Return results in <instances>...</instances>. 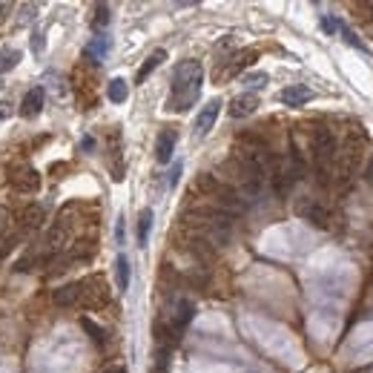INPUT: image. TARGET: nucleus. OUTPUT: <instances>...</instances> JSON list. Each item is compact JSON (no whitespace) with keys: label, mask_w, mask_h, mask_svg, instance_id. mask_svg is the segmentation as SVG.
<instances>
[{"label":"nucleus","mask_w":373,"mask_h":373,"mask_svg":"<svg viewBox=\"0 0 373 373\" xmlns=\"http://www.w3.org/2000/svg\"><path fill=\"white\" fill-rule=\"evenodd\" d=\"M255 109H259V95L255 92H244V95L232 98L230 101V118H247V115H253Z\"/></svg>","instance_id":"f8f14e48"},{"label":"nucleus","mask_w":373,"mask_h":373,"mask_svg":"<svg viewBox=\"0 0 373 373\" xmlns=\"http://www.w3.org/2000/svg\"><path fill=\"white\" fill-rule=\"evenodd\" d=\"M115 241L124 244V219H118V227H115Z\"/></svg>","instance_id":"cd10ccee"},{"label":"nucleus","mask_w":373,"mask_h":373,"mask_svg":"<svg viewBox=\"0 0 373 373\" xmlns=\"http://www.w3.org/2000/svg\"><path fill=\"white\" fill-rule=\"evenodd\" d=\"M106 98H109L112 104H124V101L129 98V86H127V81H124V78H112L109 86H106Z\"/></svg>","instance_id":"dca6fc26"},{"label":"nucleus","mask_w":373,"mask_h":373,"mask_svg":"<svg viewBox=\"0 0 373 373\" xmlns=\"http://www.w3.org/2000/svg\"><path fill=\"white\" fill-rule=\"evenodd\" d=\"M9 115V104H0V118H6Z\"/></svg>","instance_id":"7c9ffc66"},{"label":"nucleus","mask_w":373,"mask_h":373,"mask_svg":"<svg viewBox=\"0 0 373 373\" xmlns=\"http://www.w3.org/2000/svg\"><path fill=\"white\" fill-rule=\"evenodd\" d=\"M81 147H84V150H86V152H89V150H92V147H95V141H92V138H89V135H86V138H84V141H81Z\"/></svg>","instance_id":"c756f323"},{"label":"nucleus","mask_w":373,"mask_h":373,"mask_svg":"<svg viewBox=\"0 0 373 373\" xmlns=\"http://www.w3.org/2000/svg\"><path fill=\"white\" fill-rule=\"evenodd\" d=\"M9 186L20 196H35L40 190V173L32 164H15L9 167Z\"/></svg>","instance_id":"39448f33"},{"label":"nucleus","mask_w":373,"mask_h":373,"mask_svg":"<svg viewBox=\"0 0 373 373\" xmlns=\"http://www.w3.org/2000/svg\"><path fill=\"white\" fill-rule=\"evenodd\" d=\"M255 58H259V52H255V49H239V52H232L227 61H219L216 63V81L241 75L244 69H250L255 63Z\"/></svg>","instance_id":"423d86ee"},{"label":"nucleus","mask_w":373,"mask_h":373,"mask_svg":"<svg viewBox=\"0 0 373 373\" xmlns=\"http://www.w3.org/2000/svg\"><path fill=\"white\" fill-rule=\"evenodd\" d=\"M104 373H127V367H124V365H112V367H106Z\"/></svg>","instance_id":"c85d7f7f"},{"label":"nucleus","mask_w":373,"mask_h":373,"mask_svg":"<svg viewBox=\"0 0 373 373\" xmlns=\"http://www.w3.org/2000/svg\"><path fill=\"white\" fill-rule=\"evenodd\" d=\"M43 104H46V89L43 86H32L26 95H23V101H20V118H26V121H32V118H38V115L43 112Z\"/></svg>","instance_id":"9d476101"},{"label":"nucleus","mask_w":373,"mask_h":373,"mask_svg":"<svg viewBox=\"0 0 373 373\" xmlns=\"http://www.w3.org/2000/svg\"><path fill=\"white\" fill-rule=\"evenodd\" d=\"M32 52H35V55L43 52V32H40V29L32 32Z\"/></svg>","instance_id":"bb28decb"},{"label":"nucleus","mask_w":373,"mask_h":373,"mask_svg":"<svg viewBox=\"0 0 373 373\" xmlns=\"http://www.w3.org/2000/svg\"><path fill=\"white\" fill-rule=\"evenodd\" d=\"M52 301L58 308H78L81 305V282H69L52 290Z\"/></svg>","instance_id":"9b49d317"},{"label":"nucleus","mask_w":373,"mask_h":373,"mask_svg":"<svg viewBox=\"0 0 373 373\" xmlns=\"http://www.w3.org/2000/svg\"><path fill=\"white\" fill-rule=\"evenodd\" d=\"M115 278H118V290H127L129 287V278H132V270H129V259L121 253L115 259Z\"/></svg>","instance_id":"a211bd4d"},{"label":"nucleus","mask_w":373,"mask_h":373,"mask_svg":"<svg viewBox=\"0 0 373 373\" xmlns=\"http://www.w3.org/2000/svg\"><path fill=\"white\" fill-rule=\"evenodd\" d=\"M193 316H196V305L190 299H178L175 301V313H173V319L167 322V328H170V333H173V339L178 342L181 339V333L186 331V324L193 322Z\"/></svg>","instance_id":"1a4fd4ad"},{"label":"nucleus","mask_w":373,"mask_h":373,"mask_svg":"<svg viewBox=\"0 0 373 373\" xmlns=\"http://www.w3.org/2000/svg\"><path fill=\"white\" fill-rule=\"evenodd\" d=\"M175 141H178L175 129H164L158 135V141H155V161H158V164H170V161H173Z\"/></svg>","instance_id":"4468645a"},{"label":"nucleus","mask_w":373,"mask_h":373,"mask_svg":"<svg viewBox=\"0 0 373 373\" xmlns=\"http://www.w3.org/2000/svg\"><path fill=\"white\" fill-rule=\"evenodd\" d=\"M336 32L342 35V40H344L347 46H354V49H359V52H367V46H365V43L356 38V32H354L351 26H347L344 20H336Z\"/></svg>","instance_id":"412c9836"},{"label":"nucleus","mask_w":373,"mask_h":373,"mask_svg":"<svg viewBox=\"0 0 373 373\" xmlns=\"http://www.w3.org/2000/svg\"><path fill=\"white\" fill-rule=\"evenodd\" d=\"M112 301V293H109V285L104 282L101 276H89L81 282V305L89 308V310H101Z\"/></svg>","instance_id":"7ed1b4c3"},{"label":"nucleus","mask_w":373,"mask_h":373,"mask_svg":"<svg viewBox=\"0 0 373 373\" xmlns=\"http://www.w3.org/2000/svg\"><path fill=\"white\" fill-rule=\"evenodd\" d=\"M181 170H184V164H181V161H175V164H173V170H170V175H167V184H170V186H175V184H178V178H181Z\"/></svg>","instance_id":"a878e982"},{"label":"nucleus","mask_w":373,"mask_h":373,"mask_svg":"<svg viewBox=\"0 0 373 373\" xmlns=\"http://www.w3.org/2000/svg\"><path fill=\"white\" fill-rule=\"evenodd\" d=\"M106 52H109V38L106 35H95L92 38V43L86 46V58H92V61H101V58H106Z\"/></svg>","instance_id":"f3484780"},{"label":"nucleus","mask_w":373,"mask_h":373,"mask_svg":"<svg viewBox=\"0 0 373 373\" xmlns=\"http://www.w3.org/2000/svg\"><path fill=\"white\" fill-rule=\"evenodd\" d=\"M196 190L204 193V198H209L207 204H213V207L224 209V213H230L232 219H236L239 213H244V209H247V201L241 198V193H239L230 181H224V178H219V175L204 173V175L196 181V186H193V193H196Z\"/></svg>","instance_id":"f03ea898"},{"label":"nucleus","mask_w":373,"mask_h":373,"mask_svg":"<svg viewBox=\"0 0 373 373\" xmlns=\"http://www.w3.org/2000/svg\"><path fill=\"white\" fill-rule=\"evenodd\" d=\"M46 221V209L40 204H26L20 209V213H15V227L20 236H29V232H38Z\"/></svg>","instance_id":"0eeeda50"},{"label":"nucleus","mask_w":373,"mask_h":373,"mask_svg":"<svg viewBox=\"0 0 373 373\" xmlns=\"http://www.w3.org/2000/svg\"><path fill=\"white\" fill-rule=\"evenodd\" d=\"M296 213H299V219H305L308 224H313L319 230H331L333 227V213L319 198H299L296 201Z\"/></svg>","instance_id":"20e7f679"},{"label":"nucleus","mask_w":373,"mask_h":373,"mask_svg":"<svg viewBox=\"0 0 373 373\" xmlns=\"http://www.w3.org/2000/svg\"><path fill=\"white\" fill-rule=\"evenodd\" d=\"M336 20L339 17H333V15H322V29L328 32V35H333L336 32Z\"/></svg>","instance_id":"393cba45"},{"label":"nucleus","mask_w":373,"mask_h":373,"mask_svg":"<svg viewBox=\"0 0 373 373\" xmlns=\"http://www.w3.org/2000/svg\"><path fill=\"white\" fill-rule=\"evenodd\" d=\"M278 98H282L285 106H305L313 98V89L305 86V84H290V86L282 89V95H278Z\"/></svg>","instance_id":"ddd939ff"},{"label":"nucleus","mask_w":373,"mask_h":373,"mask_svg":"<svg viewBox=\"0 0 373 373\" xmlns=\"http://www.w3.org/2000/svg\"><path fill=\"white\" fill-rule=\"evenodd\" d=\"M219 112H221V98H213V101H207V104L201 106V112L196 115V127H193V132H196L198 141H201V138H207L209 129L216 127Z\"/></svg>","instance_id":"6e6552de"},{"label":"nucleus","mask_w":373,"mask_h":373,"mask_svg":"<svg viewBox=\"0 0 373 373\" xmlns=\"http://www.w3.org/2000/svg\"><path fill=\"white\" fill-rule=\"evenodd\" d=\"M201 84H204V69L198 61H181L173 69V86H170V98L167 109L170 112H186L201 95Z\"/></svg>","instance_id":"f257e3e1"},{"label":"nucleus","mask_w":373,"mask_h":373,"mask_svg":"<svg viewBox=\"0 0 373 373\" xmlns=\"http://www.w3.org/2000/svg\"><path fill=\"white\" fill-rule=\"evenodd\" d=\"M81 324H84V331L89 333V339L95 342L98 347H104V344L109 342V333L101 328V324H95V322H92V319H86V316H84V319H81Z\"/></svg>","instance_id":"aec40b11"},{"label":"nucleus","mask_w":373,"mask_h":373,"mask_svg":"<svg viewBox=\"0 0 373 373\" xmlns=\"http://www.w3.org/2000/svg\"><path fill=\"white\" fill-rule=\"evenodd\" d=\"M167 61V49H155L144 63H141V69H138V75H135V84H144L152 72H155V69L161 66V63H164Z\"/></svg>","instance_id":"2eb2a0df"},{"label":"nucleus","mask_w":373,"mask_h":373,"mask_svg":"<svg viewBox=\"0 0 373 373\" xmlns=\"http://www.w3.org/2000/svg\"><path fill=\"white\" fill-rule=\"evenodd\" d=\"M106 23H109V6L106 3H98L95 6V17H92V29L101 35V29H106Z\"/></svg>","instance_id":"5701e85b"},{"label":"nucleus","mask_w":373,"mask_h":373,"mask_svg":"<svg viewBox=\"0 0 373 373\" xmlns=\"http://www.w3.org/2000/svg\"><path fill=\"white\" fill-rule=\"evenodd\" d=\"M244 84H247L250 89H262V86H267V75H264V72H253V75L244 78Z\"/></svg>","instance_id":"b1692460"},{"label":"nucleus","mask_w":373,"mask_h":373,"mask_svg":"<svg viewBox=\"0 0 373 373\" xmlns=\"http://www.w3.org/2000/svg\"><path fill=\"white\" fill-rule=\"evenodd\" d=\"M20 52L17 49H3V52H0V75H3V72H9V69H15L17 63H20Z\"/></svg>","instance_id":"4be33fe9"},{"label":"nucleus","mask_w":373,"mask_h":373,"mask_svg":"<svg viewBox=\"0 0 373 373\" xmlns=\"http://www.w3.org/2000/svg\"><path fill=\"white\" fill-rule=\"evenodd\" d=\"M150 230H152V209H141V216H138V247H147Z\"/></svg>","instance_id":"6ab92c4d"}]
</instances>
